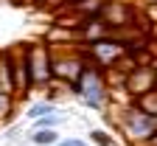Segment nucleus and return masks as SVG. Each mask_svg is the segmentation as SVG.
<instances>
[{"instance_id": "nucleus-1", "label": "nucleus", "mask_w": 157, "mask_h": 146, "mask_svg": "<svg viewBox=\"0 0 157 146\" xmlns=\"http://www.w3.org/2000/svg\"><path fill=\"white\" fill-rule=\"evenodd\" d=\"M118 129H121V135L135 143V146H146L149 138L157 132V118L146 115L143 110H137L135 104H129V107H124V112L118 115Z\"/></svg>"}, {"instance_id": "nucleus-2", "label": "nucleus", "mask_w": 157, "mask_h": 146, "mask_svg": "<svg viewBox=\"0 0 157 146\" xmlns=\"http://www.w3.org/2000/svg\"><path fill=\"white\" fill-rule=\"evenodd\" d=\"M73 96H78L90 110H104V104L109 98V87H107V79H104V70H98L93 65H87L78 76V85L70 90Z\"/></svg>"}, {"instance_id": "nucleus-3", "label": "nucleus", "mask_w": 157, "mask_h": 146, "mask_svg": "<svg viewBox=\"0 0 157 146\" xmlns=\"http://www.w3.org/2000/svg\"><path fill=\"white\" fill-rule=\"evenodd\" d=\"M28 53V70H31V85L34 87H48L53 79V53L48 42H25Z\"/></svg>"}, {"instance_id": "nucleus-4", "label": "nucleus", "mask_w": 157, "mask_h": 146, "mask_svg": "<svg viewBox=\"0 0 157 146\" xmlns=\"http://www.w3.org/2000/svg\"><path fill=\"white\" fill-rule=\"evenodd\" d=\"M84 56L82 51H70V53H62V56H53V79L65 81V85L73 90L78 85V76L84 70Z\"/></svg>"}, {"instance_id": "nucleus-5", "label": "nucleus", "mask_w": 157, "mask_h": 146, "mask_svg": "<svg viewBox=\"0 0 157 146\" xmlns=\"http://www.w3.org/2000/svg\"><path fill=\"white\" fill-rule=\"evenodd\" d=\"M11 76H14V96H25V93L34 90L25 45H14V48H11Z\"/></svg>"}, {"instance_id": "nucleus-6", "label": "nucleus", "mask_w": 157, "mask_h": 146, "mask_svg": "<svg viewBox=\"0 0 157 146\" xmlns=\"http://www.w3.org/2000/svg\"><path fill=\"white\" fill-rule=\"evenodd\" d=\"M154 79H157L154 68L151 65H140V68H135V70L126 73V79H124V93L129 98H137V96H143L146 90L154 87Z\"/></svg>"}, {"instance_id": "nucleus-7", "label": "nucleus", "mask_w": 157, "mask_h": 146, "mask_svg": "<svg viewBox=\"0 0 157 146\" xmlns=\"http://www.w3.org/2000/svg\"><path fill=\"white\" fill-rule=\"evenodd\" d=\"M101 20L107 23V28H124V26H132L135 23V11L129 3H121V0H107L104 3V11H101Z\"/></svg>"}, {"instance_id": "nucleus-8", "label": "nucleus", "mask_w": 157, "mask_h": 146, "mask_svg": "<svg viewBox=\"0 0 157 146\" xmlns=\"http://www.w3.org/2000/svg\"><path fill=\"white\" fill-rule=\"evenodd\" d=\"M104 3H107V0H78V3H73L65 11H73L78 20H90V17H101Z\"/></svg>"}, {"instance_id": "nucleus-9", "label": "nucleus", "mask_w": 157, "mask_h": 146, "mask_svg": "<svg viewBox=\"0 0 157 146\" xmlns=\"http://www.w3.org/2000/svg\"><path fill=\"white\" fill-rule=\"evenodd\" d=\"M0 87L14 93V76H11V48L0 51Z\"/></svg>"}, {"instance_id": "nucleus-10", "label": "nucleus", "mask_w": 157, "mask_h": 146, "mask_svg": "<svg viewBox=\"0 0 157 146\" xmlns=\"http://www.w3.org/2000/svg\"><path fill=\"white\" fill-rule=\"evenodd\" d=\"M132 104H135L137 110H143L146 115L157 118V87H151V90H146L143 96H137V98H132Z\"/></svg>"}, {"instance_id": "nucleus-11", "label": "nucleus", "mask_w": 157, "mask_h": 146, "mask_svg": "<svg viewBox=\"0 0 157 146\" xmlns=\"http://www.w3.org/2000/svg\"><path fill=\"white\" fill-rule=\"evenodd\" d=\"M28 140L34 146H53V143H59V132L56 129H34L28 135Z\"/></svg>"}, {"instance_id": "nucleus-12", "label": "nucleus", "mask_w": 157, "mask_h": 146, "mask_svg": "<svg viewBox=\"0 0 157 146\" xmlns=\"http://www.w3.org/2000/svg\"><path fill=\"white\" fill-rule=\"evenodd\" d=\"M51 112H56V107H53V101L51 98H45V101H34L31 107H28V118L31 121H36V118H42V115H51Z\"/></svg>"}, {"instance_id": "nucleus-13", "label": "nucleus", "mask_w": 157, "mask_h": 146, "mask_svg": "<svg viewBox=\"0 0 157 146\" xmlns=\"http://www.w3.org/2000/svg\"><path fill=\"white\" fill-rule=\"evenodd\" d=\"M59 121H62V115H56V112L42 115V118H36V121H34V129H56V127H59Z\"/></svg>"}, {"instance_id": "nucleus-14", "label": "nucleus", "mask_w": 157, "mask_h": 146, "mask_svg": "<svg viewBox=\"0 0 157 146\" xmlns=\"http://www.w3.org/2000/svg\"><path fill=\"white\" fill-rule=\"evenodd\" d=\"M90 140L98 143V146H118V140H115L109 132H104V129H93V132H90Z\"/></svg>"}, {"instance_id": "nucleus-15", "label": "nucleus", "mask_w": 157, "mask_h": 146, "mask_svg": "<svg viewBox=\"0 0 157 146\" xmlns=\"http://www.w3.org/2000/svg\"><path fill=\"white\" fill-rule=\"evenodd\" d=\"M53 146H84V140H78V138H67V140H59Z\"/></svg>"}, {"instance_id": "nucleus-16", "label": "nucleus", "mask_w": 157, "mask_h": 146, "mask_svg": "<svg viewBox=\"0 0 157 146\" xmlns=\"http://www.w3.org/2000/svg\"><path fill=\"white\" fill-rule=\"evenodd\" d=\"M73 3H78V0H62V6H59V9H62V11H65V9H70Z\"/></svg>"}, {"instance_id": "nucleus-17", "label": "nucleus", "mask_w": 157, "mask_h": 146, "mask_svg": "<svg viewBox=\"0 0 157 146\" xmlns=\"http://www.w3.org/2000/svg\"><path fill=\"white\" fill-rule=\"evenodd\" d=\"M154 87H157V79H154Z\"/></svg>"}]
</instances>
